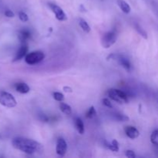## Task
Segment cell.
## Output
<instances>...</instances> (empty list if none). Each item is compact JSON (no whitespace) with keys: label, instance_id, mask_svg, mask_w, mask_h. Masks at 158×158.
<instances>
[{"label":"cell","instance_id":"1","mask_svg":"<svg viewBox=\"0 0 158 158\" xmlns=\"http://www.w3.org/2000/svg\"><path fill=\"white\" fill-rule=\"evenodd\" d=\"M12 144L14 148L27 154L40 153L43 151V146L39 142L26 137H15L12 140Z\"/></svg>","mask_w":158,"mask_h":158},{"label":"cell","instance_id":"2","mask_svg":"<svg viewBox=\"0 0 158 158\" xmlns=\"http://www.w3.org/2000/svg\"><path fill=\"white\" fill-rule=\"evenodd\" d=\"M107 95L111 100L120 104L127 103L129 102V97L127 94L123 91L117 89H110L108 90Z\"/></svg>","mask_w":158,"mask_h":158},{"label":"cell","instance_id":"3","mask_svg":"<svg viewBox=\"0 0 158 158\" xmlns=\"http://www.w3.org/2000/svg\"><path fill=\"white\" fill-rule=\"evenodd\" d=\"M0 104L8 108H13L16 106L17 102L12 94L2 90L0 91Z\"/></svg>","mask_w":158,"mask_h":158},{"label":"cell","instance_id":"4","mask_svg":"<svg viewBox=\"0 0 158 158\" xmlns=\"http://www.w3.org/2000/svg\"><path fill=\"white\" fill-rule=\"evenodd\" d=\"M45 59V54L41 51H34L29 52L25 56V61L28 65H35L40 63Z\"/></svg>","mask_w":158,"mask_h":158},{"label":"cell","instance_id":"5","mask_svg":"<svg viewBox=\"0 0 158 158\" xmlns=\"http://www.w3.org/2000/svg\"><path fill=\"white\" fill-rule=\"evenodd\" d=\"M117 39V35L116 31L114 30L109 31V32L103 34V35L102 36V39H101L102 46H103V47L105 48V49H108V48L110 47L111 46H113V45L116 43Z\"/></svg>","mask_w":158,"mask_h":158},{"label":"cell","instance_id":"6","mask_svg":"<svg viewBox=\"0 0 158 158\" xmlns=\"http://www.w3.org/2000/svg\"><path fill=\"white\" fill-rule=\"evenodd\" d=\"M116 60L118 61V63L126 69L127 72H131V68H132V66H131V63L130 62V60L128 59H127L126 57L123 56L122 55H115V54H111L109 56L107 57V60Z\"/></svg>","mask_w":158,"mask_h":158},{"label":"cell","instance_id":"7","mask_svg":"<svg viewBox=\"0 0 158 158\" xmlns=\"http://www.w3.org/2000/svg\"><path fill=\"white\" fill-rule=\"evenodd\" d=\"M49 6L55 15L56 19H58L59 21H66L67 19V16L60 6L53 3H49Z\"/></svg>","mask_w":158,"mask_h":158},{"label":"cell","instance_id":"8","mask_svg":"<svg viewBox=\"0 0 158 158\" xmlns=\"http://www.w3.org/2000/svg\"><path fill=\"white\" fill-rule=\"evenodd\" d=\"M66 151H67V143H66V140L62 137H60L56 142V154L59 156L63 157L66 154Z\"/></svg>","mask_w":158,"mask_h":158},{"label":"cell","instance_id":"9","mask_svg":"<svg viewBox=\"0 0 158 158\" xmlns=\"http://www.w3.org/2000/svg\"><path fill=\"white\" fill-rule=\"evenodd\" d=\"M124 131L126 135L131 139H136L139 137V135H140L139 131L135 127H133V126L125 127Z\"/></svg>","mask_w":158,"mask_h":158},{"label":"cell","instance_id":"10","mask_svg":"<svg viewBox=\"0 0 158 158\" xmlns=\"http://www.w3.org/2000/svg\"><path fill=\"white\" fill-rule=\"evenodd\" d=\"M28 52V46L26 44V43H23L22 46H20V48L19 49V50L17 51L16 55L14 57L13 62L19 61V60H22L24 56H26L27 55Z\"/></svg>","mask_w":158,"mask_h":158},{"label":"cell","instance_id":"11","mask_svg":"<svg viewBox=\"0 0 158 158\" xmlns=\"http://www.w3.org/2000/svg\"><path fill=\"white\" fill-rule=\"evenodd\" d=\"M18 38L22 43H26V42L31 38V32L28 29L20 30L18 33Z\"/></svg>","mask_w":158,"mask_h":158},{"label":"cell","instance_id":"12","mask_svg":"<svg viewBox=\"0 0 158 158\" xmlns=\"http://www.w3.org/2000/svg\"><path fill=\"white\" fill-rule=\"evenodd\" d=\"M15 90L18 93H20L22 94H28L30 90V88L26 83H18L15 85Z\"/></svg>","mask_w":158,"mask_h":158},{"label":"cell","instance_id":"13","mask_svg":"<svg viewBox=\"0 0 158 158\" xmlns=\"http://www.w3.org/2000/svg\"><path fill=\"white\" fill-rule=\"evenodd\" d=\"M117 3L119 7H120V9L122 10V12H124L125 14H129L131 12V6L126 1H124V0H117Z\"/></svg>","mask_w":158,"mask_h":158},{"label":"cell","instance_id":"14","mask_svg":"<svg viewBox=\"0 0 158 158\" xmlns=\"http://www.w3.org/2000/svg\"><path fill=\"white\" fill-rule=\"evenodd\" d=\"M104 143L105 147L109 150H110V151H114V152H118L119 150H120V148H119V143L117 140H113L111 143H107L106 140H104Z\"/></svg>","mask_w":158,"mask_h":158},{"label":"cell","instance_id":"15","mask_svg":"<svg viewBox=\"0 0 158 158\" xmlns=\"http://www.w3.org/2000/svg\"><path fill=\"white\" fill-rule=\"evenodd\" d=\"M75 126L76 128H77V131L80 134H83L85 131L84 128V124H83V120L80 118H77L75 120Z\"/></svg>","mask_w":158,"mask_h":158},{"label":"cell","instance_id":"16","mask_svg":"<svg viewBox=\"0 0 158 158\" xmlns=\"http://www.w3.org/2000/svg\"><path fill=\"white\" fill-rule=\"evenodd\" d=\"M60 109L63 114H65L66 115H70L72 114V109H71V106L69 105L66 104V103H60Z\"/></svg>","mask_w":158,"mask_h":158},{"label":"cell","instance_id":"17","mask_svg":"<svg viewBox=\"0 0 158 158\" xmlns=\"http://www.w3.org/2000/svg\"><path fill=\"white\" fill-rule=\"evenodd\" d=\"M79 24H80V26L81 27V29L85 32L89 33L90 32V27H89V24L86 23V20H84L83 19H80V20H79Z\"/></svg>","mask_w":158,"mask_h":158},{"label":"cell","instance_id":"18","mask_svg":"<svg viewBox=\"0 0 158 158\" xmlns=\"http://www.w3.org/2000/svg\"><path fill=\"white\" fill-rule=\"evenodd\" d=\"M114 117L116 120L120 122H126L129 120V117L123 114H120V113H116V114H114Z\"/></svg>","mask_w":158,"mask_h":158},{"label":"cell","instance_id":"19","mask_svg":"<svg viewBox=\"0 0 158 158\" xmlns=\"http://www.w3.org/2000/svg\"><path fill=\"white\" fill-rule=\"evenodd\" d=\"M134 28H135L136 31H137V32H138V33L140 34V35H141L143 39H145V40H147V39H148V33H147L146 31H145L144 29H143V28L140 26V25L135 24L134 25Z\"/></svg>","mask_w":158,"mask_h":158},{"label":"cell","instance_id":"20","mask_svg":"<svg viewBox=\"0 0 158 158\" xmlns=\"http://www.w3.org/2000/svg\"><path fill=\"white\" fill-rule=\"evenodd\" d=\"M151 141L154 146L158 147V129L155 130L152 132L151 135Z\"/></svg>","mask_w":158,"mask_h":158},{"label":"cell","instance_id":"21","mask_svg":"<svg viewBox=\"0 0 158 158\" xmlns=\"http://www.w3.org/2000/svg\"><path fill=\"white\" fill-rule=\"evenodd\" d=\"M96 115H97V112H96L95 107L93 106H90V107H89V109L88 110V111L86 112V118L92 119V118H94Z\"/></svg>","mask_w":158,"mask_h":158},{"label":"cell","instance_id":"22","mask_svg":"<svg viewBox=\"0 0 158 158\" xmlns=\"http://www.w3.org/2000/svg\"><path fill=\"white\" fill-rule=\"evenodd\" d=\"M52 96H53L54 100H56L58 102H63V100H64V95L62 93L55 92Z\"/></svg>","mask_w":158,"mask_h":158},{"label":"cell","instance_id":"23","mask_svg":"<svg viewBox=\"0 0 158 158\" xmlns=\"http://www.w3.org/2000/svg\"><path fill=\"white\" fill-rule=\"evenodd\" d=\"M19 18L23 23H26L29 20V16H28L27 14L24 12H19Z\"/></svg>","mask_w":158,"mask_h":158},{"label":"cell","instance_id":"24","mask_svg":"<svg viewBox=\"0 0 158 158\" xmlns=\"http://www.w3.org/2000/svg\"><path fill=\"white\" fill-rule=\"evenodd\" d=\"M102 103H103V105H104V106H106V107L113 108V105L109 99H107V98L103 99V100H102Z\"/></svg>","mask_w":158,"mask_h":158},{"label":"cell","instance_id":"25","mask_svg":"<svg viewBox=\"0 0 158 158\" xmlns=\"http://www.w3.org/2000/svg\"><path fill=\"white\" fill-rule=\"evenodd\" d=\"M125 155H126V157H127L129 158H135L136 157L135 153H134L133 151H131V150H127V151H126V153H125Z\"/></svg>","mask_w":158,"mask_h":158},{"label":"cell","instance_id":"26","mask_svg":"<svg viewBox=\"0 0 158 158\" xmlns=\"http://www.w3.org/2000/svg\"><path fill=\"white\" fill-rule=\"evenodd\" d=\"M5 15L6 17H9V18H13L15 16V14H14V12L8 9V10H6V12H5Z\"/></svg>","mask_w":158,"mask_h":158},{"label":"cell","instance_id":"27","mask_svg":"<svg viewBox=\"0 0 158 158\" xmlns=\"http://www.w3.org/2000/svg\"><path fill=\"white\" fill-rule=\"evenodd\" d=\"M63 90L64 92L66 93H72L73 92V89L69 86H63Z\"/></svg>","mask_w":158,"mask_h":158},{"label":"cell","instance_id":"28","mask_svg":"<svg viewBox=\"0 0 158 158\" xmlns=\"http://www.w3.org/2000/svg\"><path fill=\"white\" fill-rule=\"evenodd\" d=\"M2 139V136H1V134H0V140H1Z\"/></svg>","mask_w":158,"mask_h":158}]
</instances>
